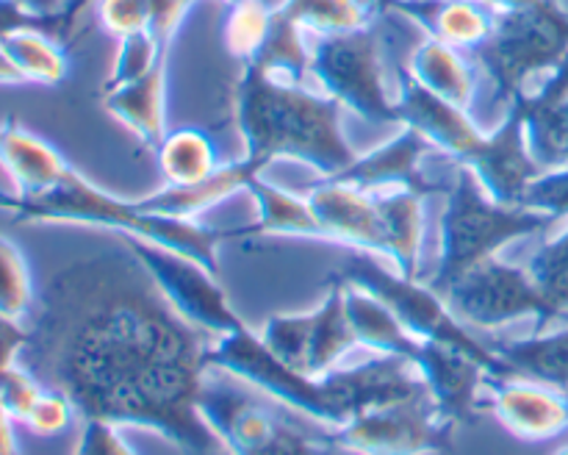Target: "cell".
Masks as SVG:
<instances>
[{"label": "cell", "mask_w": 568, "mask_h": 455, "mask_svg": "<svg viewBox=\"0 0 568 455\" xmlns=\"http://www.w3.org/2000/svg\"><path fill=\"white\" fill-rule=\"evenodd\" d=\"M236 128L244 159L264 170L275 159H294L325 178L347 170L358 153L342 131V103L305 83L281 81L244 64L236 83Z\"/></svg>", "instance_id": "3"}, {"label": "cell", "mask_w": 568, "mask_h": 455, "mask_svg": "<svg viewBox=\"0 0 568 455\" xmlns=\"http://www.w3.org/2000/svg\"><path fill=\"white\" fill-rule=\"evenodd\" d=\"M222 455H227V453H222Z\"/></svg>", "instance_id": "52"}, {"label": "cell", "mask_w": 568, "mask_h": 455, "mask_svg": "<svg viewBox=\"0 0 568 455\" xmlns=\"http://www.w3.org/2000/svg\"><path fill=\"white\" fill-rule=\"evenodd\" d=\"M552 455H568V444H566V447H560V449H555V453Z\"/></svg>", "instance_id": "50"}, {"label": "cell", "mask_w": 568, "mask_h": 455, "mask_svg": "<svg viewBox=\"0 0 568 455\" xmlns=\"http://www.w3.org/2000/svg\"><path fill=\"white\" fill-rule=\"evenodd\" d=\"M103 109L120 120L148 150H159L166 136V61L139 81L103 89Z\"/></svg>", "instance_id": "22"}, {"label": "cell", "mask_w": 568, "mask_h": 455, "mask_svg": "<svg viewBox=\"0 0 568 455\" xmlns=\"http://www.w3.org/2000/svg\"><path fill=\"white\" fill-rule=\"evenodd\" d=\"M98 17L111 37L122 39L136 31H150L144 0H98Z\"/></svg>", "instance_id": "40"}, {"label": "cell", "mask_w": 568, "mask_h": 455, "mask_svg": "<svg viewBox=\"0 0 568 455\" xmlns=\"http://www.w3.org/2000/svg\"><path fill=\"white\" fill-rule=\"evenodd\" d=\"M305 198L320 220L325 242L347 244L372 255H386V225H383L375 192L336 181V178H325L320 186H311Z\"/></svg>", "instance_id": "16"}, {"label": "cell", "mask_w": 568, "mask_h": 455, "mask_svg": "<svg viewBox=\"0 0 568 455\" xmlns=\"http://www.w3.org/2000/svg\"><path fill=\"white\" fill-rule=\"evenodd\" d=\"M20 28H39V31H48L55 39H67L61 9L53 11V14H39V11L22 6L20 0H0V39L11 31H20Z\"/></svg>", "instance_id": "42"}, {"label": "cell", "mask_w": 568, "mask_h": 455, "mask_svg": "<svg viewBox=\"0 0 568 455\" xmlns=\"http://www.w3.org/2000/svg\"><path fill=\"white\" fill-rule=\"evenodd\" d=\"M475 59L494 83V98L510 105L530 92L532 81L568 61V11L558 0L494 11L491 37L475 50Z\"/></svg>", "instance_id": "6"}, {"label": "cell", "mask_w": 568, "mask_h": 455, "mask_svg": "<svg viewBox=\"0 0 568 455\" xmlns=\"http://www.w3.org/2000/svg\"><path fill=\"white\" fill-rule=\"evenodd\" d=\"M0 455H20L14 438V419H11V414L6 411L3 400H0Z\"/></svg>", "instance_id": "45"}, {"label": "cell", "mask_w": 568, "mask_h": 455, "mask_svg": "<svg viewBox=\"0 0 568 455\" xmlns=\"http://www.w3.org/2000/svg\"><path fill=\"white\" fill-rule=\"evenodd\" d=\"M525 109L527 148L541 170L568 166V61L530 94L516 98Z\"/></svg>", "instance_id": "19"}, {"label": "cell", "mask_w": 568, "mask_h": 455, "mask_svg": "<svg viewBox=\"0 0 568 455\" xmlns=\"http://www.w3.org/2000/svg\"><path fill=\"white\" fill-rule=\"evenodd\" d=\"M281 9L303 31L327 37V33L358 31L369 26L372 0H286Z\"/></svg>", "instance_id": "32"}, {"label": "cell", "mask_w": 568, "mask_h": 455, "mask_svg": "<svg viewBox=\"0 0 568 455\" xmlns=\"http://www.w3.org/2000/svg\"><path fill=\"white\" fill-rule=\"evenodd\" d=\"M258 166L250 164L247 159H239L233 164H222L220 170L203 183L194 186H164L161 192L148 194V198L136 200L144 211L150 214L178 216V220H194V214H203L211 205L222 203L231 194L242 192L253 175H258Z\"/></svg>", "instance_id": "23"}, {"label": "cell", "mask_w": 568, "mask_h": 455, "mask_svg": "<svg viewBox=\"0 0 568 455\" xmlns=\"http://www.w3.org/2000/svg\"><path fill=\"white\" fill-rule=\"evenodd\" d=\"M244 192L258 205V220L247 225V236H264V233H281V236H303V239H325L320 220L311 209L308 198L297 192L277 189L275 183L253 175L244 186Z\"/></svg>", "instance_id": "27"}, {"label": "cell", "mask_w": 568, "mask_h": 455, "mask_svg": "<svg viewBox=\"0 0 568 455\" xmlns=\"http://www.w3.org/2000/svg\"><path fill=\"white\" fill-rule=\"evenodd\" d=\"M81 433H78L75 453L72 455H139L125 436L120 433V425H111L103 419H81Z\"/></svg>", "instance_id": "41"}, {"label": "cell", "mask_w": 568, "mask_h": 455, "mask_svg": "<svg viewBox=\"0 0 568 455\" xmlns=\"http://www.w3.org/2000/svg\"><path fill=\"white\" fill-rule=\"evenodd\" d=\"M466 166L475 172V178L491 200L503 205L521 203L530 181L541 175L544 170L527 148L525 109H521L519 100L508 105V117L499 122L497 131L488 133L480 153Z\"/></svg>", "instance_id": "14"}, {"label": "cell", "mask_w": 568, "mask_h": 455, "mask_svg": "<svg viewBox=\"0 0 568 455\" xmlns=\"http://www.w3.org/2000/svg\"><path fill=\"white\" fill-rule=\"evenodd\" d=\"M333 281L353 283V286L366 289L375 294L377 300L394 311L399 322L408 327L414 336L425 338V342L449 344V347L460 350V353L471 355L480 361L494 377H508L510 370L505 361L499 358L497 350L488 342H483L438 294L430 283H422L416 277H405L399 272H388L381 261L366 250H353L344 259V264L333 272Z\"/></svg>", "instance_id": "7"}, {"label": "cell", "mask_w": 568, "mask_h": 455, "mask_svg": "<svg viewBox=\"0 0 568 455\" xmlns=\"http://www.w3.org/2000/svg\"><path fill=\"white\" fill-rule=\"evenodd\" d=\"M408 75L416 78L425 89H430L438 98L449 103L469 109L475 100L477 75L469 61L458 53V48L442 42V39L427 37L414 48L408 59Z\"/></svg>", "instance_id": "25"}, {"label": "cell", "mask_w": 568, "mask_h": 455, "mask_svg": "<svg viewBox=\"0 0 568 455\" xmlns=\"http://www.w3.org/2000/svg\"><path fill=\"white\" fill-rule=\"evenodd\" d=\"M521 209L541 211L552 220H568V166L560 170H544L541 175L532 178L521 198Z\"/></svg>", "instance_id": "38"}, {"label": "cell", "mask_w": 568, "mask_h": 455, "mask_svg": "<svg viewBox=\"0 0 568 455\" xmlns=\"http://www.w3.org/2000/svg\"><path fill=\"white\" fill-rule=\"evenodd\" d=\"M486 405L521 442H549L568 427V394L521 375L491 377Z\"/></svg>", "instance_id": "13"}, {"label": "cell", "mask_w": 568, "mask_h": 455, "mask_svg": "<svg viewBox=\"0 0 568 455\" xmlns=\"http://www.w3.org/2000/svg\"><path fill=\"white\" fill-rule=\"evenodd\" d=\"M14 83H26V78H22V72L17 70L14 61L9 59V53L0 44V87H14Z\"/></svg>", "instance_id": "46"}, {"label": "cell", "mask_w": 568, "mask_h": 455, "mask_svg": "<svg viewBox=\"0 0 568 455\" xmlns=\"http://www.w3.org/2000/svg\"><path fill=\"white\" fill-rule=\"evenodd\" d=\"M491 347L505 361L510 375L530 377L568 394V325L532 336L503 338Z\"/></svg>", "instance_id": "24"}, {"label": "cell", "mask_w": 568, "mask_h": 455, "mask_svg": "<svg viewBox=\"0 0 568 455\" xmlns=\"http://www.w3.org/2000/svg\"><path fill=\"white\" fill-rule=\"evenodd\" d=\"M125 242L131 244L133 253L142 259V264L148 266L150 275H153L155 283L161 286V292L166 294V300H170L192 325H197L200 331L211 333V336H225V333L244 325V320L236 314L231 300H227L225 286L220 283V275L205 270V266L197 264L194 259L172 253V250L159 247V244L142 242V239L133 236H125Z\"/></svg>", "instance_id": "12"}, {"label": "cell", "mask_w": 568, "mask_h": 455, "mask_svg": "<svg viewBox=\"0 0 568 455\" xmlns=\"http://www.w3.org/2000/svg\"><path fill=\"white\" fill-rule=\"evenodd\" d=\"M28 336L31 333H28L26 322H11L6 316H0V372H6L22 358Z\"/></svg>", "instance_id": "44"}, {"label": "cell", "mask_w": 568, "mask_h": 455, "mask_svg": "<svg viewBox=\"0 0 568 455\" xmlns=\"http://www.w3.org/2000/svg\"><path fill=\"white\" fill-rule=\"evenodd\" d=\"M9 59L14 61L17 70L22 72L26 83H44V87H55L70 72V61H67L64 48L59 39L50 37L48 31L39 28H20L0 39Z\"/></svg>", "instance_id": "31"}, {"label": "cell", "mask_w": 568, "mask_h": 455, "mask_svg": "<svg viewBox=\"0 0 568 455\" xmlns=\"http://www.w3.org/2000/svg\"><path fill=\"white\" fill-rule=\"evenodd\" d=\"M453 433L430 392H419L364 411L327 431V438L344 455H444L453 449Z\"/></svg>", "instance_id": "10"}, {"label": "cell", "mask_w": 568, "mask_h": 455, "mask_svg": "<svg viewBox=\"0 0 568 455\" xmlns=\"http://www.w3.org/2000/svg\"><path fill=\"white\" fill-rule=\"evenodd\" d=\"M381 9H392L414 20L427 37L442 39L453 48L477 50L494 28V9H483L480 0H372Z\"/></svg>", "instance_id": "20"}, {"label": "cell", "mask_w": 568, "mask_h": 455, "mask_svg": "<svg viewBox=\"0 0 568 455\" xmlns=\"http://www.w3.org/2000/svg\"><path fill=\"white\" fill-rule=\"evenodd\" d=\"M11 216H14V222H67V225L109 228L122 236L142 239V242L159 244L172 253L194 259L214 275H220L216 247L227 239L247 236V225L209 228L197 225L194 220L150 214L136 200L105 192L72 166L48 192L37 194V198H17Z\"/></svg>", "instance_id": "4"}, {"label": "cell", "mask_w": 568, "mask_h": 455, "mask_svg": "<svg viewBox=\"0 0 568 455\" xmlns=\"http://www.w3.org/2000/svg\"><path fill=\"white\" fill-rule=\"evenodd\" d=\"M272 11L264 0H239L231 3L225 20V48L231 55L242 59L244 64L255 59V53L264 44L272 26Z\"/></svg>", "instance_id": "35"}, {"label": "cell", "mask_w": 568, "mask_h": 455, "mask_svg": "<svg viewBox=\"0 0 568 455\" xmlns=\"http://www.w3.org/2000/svg\"><path fill=\"white\" fill-rule=\"evenodd\" d=\"M375 194L386 225V259L394 261L399 275L416 277L425 236V198L408 189H383Z\"/></svg>", "instance_id": "26"}, {"label": "cell", "mask_w": 568, "mask_h": 455, "mask_svg": "<svg viewBox=\"0 0 568 455\" xmlns=\"http://www.w3.org/2000/svg\"><path fill=\"white\" fill-rule=\"evenodd\" d=\"M353 347H358V338H355L347 305H344V286L338 281H331L327 297L311 311V353L305 375L322 377L338 370V361Z\"/></svg>", "instance_id": "28"}, {"label": "cell", "mask_w": 568, "mask_h": 455, "mask_svg": "<svg viewBox=\"0 0 568 455\" xmlns=\"http://www.w3.org/2000/svg\"><path fill=\"white\" fill-rule=\"evenodd\" d=\"M261 342L272 355L292 370L305 372L311 353V311L303 314H275L258 331Z\"/></svg>", "instance_id": "36"}, {"label": "cell", "mask_w": 568, "mask_h": 455, "mask_svg": "<svg viewBox=\"0 0 568 455\" xmlns=\"http://www.w3.org/2000/svg\"><path fill=\"white\" fill-rule=\"evenodd\" d=\"M28 333L20 361L81 419L144 427L183 455L225 453L197 408L216 336L166 300L125 236L64 266Z\"/></svg>", "instance_id": "1"}, {"label": "cell", "mask_w": 568, "mask_h": 455, "mask_svg": "<svg viewBox=\"0 0 568 455\" xmlns=\"http://www.w3.org/2000/svg\"><path fill=\"white\" fill-rule=\"evenodd\" d=\"M209 366L258 388L277 405L303 414L325 431L347 425L375 405L427 392L416 366L397 355H372L355 366L311 377L272 355L247 322L211 342Z\"/></svg>", "instance_id": "2"}, {"label": "cell", "mask_w": 568, "mask_h": 455, "mask_svg": "<svg viewBox=\"0 0 568 455\" xmlns=\"http://www.w3.org/2000/svg\"><path fill=\"white\" fill-rule=\"evenodd\" d=\"M525 266L547 297L552 314L558 320L568 316V225L547 239Z\"/></svg>", "instance_id": "33"}, {"label": "cell", "mask_w": 568, "mask_h": 455, "mask_svg": "<svg viewBox=\"0 0 568 455\" xmlns=\"http://www.w3.org/2000/svg\"><path fill=\"white\" fill-rule=\"evenodd\" d=\"M75 416L78 411L67 394H61L59 388L44 386V392L39 394L33 408L28 411V416L22 419V425L31 433H37V436H59V433H64L67 427L72 425Z\"/></svg>", "instance_id": "39"}, {"label": "cell", "mask_w": 568, "mask_h": 455, "mask_svg": "<svg viewBox=\"0 0 568 455\" xmlns=\"http://www.w3.org/2000/svg\"><path fill=\"white\" fill-rule=\"evenodd\" d=\"M558 225V220L541 211L503 205L486 194L469 166L460 164L455 183L447 192L442 214V242H438V266L430 283L438 294L447 292L458 277L497 259L503 247L525 236H538Z\"/></svg>", "instance_id": "5"}, {"label": "cell", "mask_w": 568, "mask_h": 455, "mask_svg": "<svg viewBox=\"0 0 568 455\" xmlns=\"http://www.w3.org/2000/svg\"><path fill=\"white\" fill-rule=\"evenodd\" d=\"M444 300L466 325L480 327V331H499L527 316L541 325L558 320L538 283L532 281L530 270L503 261L499 255L458 277L444 292Z\"/></svg>", "instance_id": "11"}, {"label": "cell", "mask_w": 568, "mask_h": 455, "mask_svg": "<svg viewBox=\"0 0 568 455\" xmlns=\"http://www.w3.org/2000/svg\"><path fill=\"white\" fill-rule=\"evenodd\" d=\"M192 3L194 0H144L150 17V31H153V37L159 39L164 48L172 44V37H175L178 26H181V20L186 17Z\"/></svg>", "instance_id": "43"}, {"label": "cell", "mask_w": 568, "mask_h": 455, "mask_svg": "<svg viewBox=\"0 0 568 455\" xmlns=\"http://www.w3.org/2000/svg\"><path fill=\"white\" fill-rule=\"evenodd\" d=\"M227 3H239V0H227Z\"/></svg>", "instance_id": "51"}, {"label": "cell", "mask_w": 568, "mask_h": 455, "mask_svg": "<svg viewBox=\"0 0 568 455\" xmlns=\"http://www.w3.org/2000/svg\"><path fill=\"white\" fill-rule=\"evenodd\" d=\"M155 161H159L166 186H194L222 166L214 142L200 128L166 131L159 150H155Z\"/></svg>", "instance_id": "29"}, {"label": "cell", "mask_w": 568, "mask_h": 455, "mask_svg": "<svg viewBox=\"0 0 568 455\" xmlns=\"http://www.w3.org/2000/svg\"><path fill=\"white\" fill-rule=\"evenodd\" d=\"M22 6H28L31 11H39V14H53L59 11V0H20Z\"/></svg>", "instance_id": "48"}, {"label": "cell", "mask_w": 568, "mask_h": 455, "mask_svg": "<svg viewBox=\"0 0 568 455\" xmlns=\"http://www.w3.org/2000/svg\"><path fill=\"white\" fill-rule=\"evenodd\" d=\"M247 64L281 81L305 83V78L311 75V48L303 37V28L286 11L275 9L264 44Z\"/></svg>", "instance_id": "30"}, {"label": "cell", "mask_w": 568, "mask_h": 455, "mask_svg": "<svg viewBox=\"0 0 568 455\" xmlns=\"http://www.w3.org/2000/svg\"><path fill=\"white\" fill-rule=\"evenodd\" d=\"M480 3H486L488 9L494 11H508V9H527V6H536L541 3V0H480Z\"/></svg>", "instance_id": "47"}, {"label": "cell", "mask_w": 568, "mask_h": 455, "mask_svg": "<svg viewBox=\"0 0 568 455\" xmlns=\"http://www.w3.org/2000/svg\"><path fill=\"white\" fill-rule=\"evenodd\" d=\"M433 148L419 131L405 125L403 131L386 144L375 148L372 153L358 155L347 170L336 175V181L353 183V186L366 189V192H383V189H408V192L422 194H436L449 189H442L438 183H430L422 172V159H425Z\"/></svg>", "instance_id": "18"}, {"label": "cell", "mask_w": 568, "mask_h": 455, "mask_svg": "<svg viewBox=\"0 0 568 455\" xmlns=\"http://www.w3.org/2000/svg\"><path fill=\"white\" fill-rule=\"evenodd\" d=\"M14 205H17V194L14 192H3V189H0V211L11 214V211H14Z\"/></svg>", "instance_id": "49"}, {"label": "cell", "mask_w": 568, "mask_h": 455, "mask_svg": "<svg viewBox=\"0 0 568 455\" xmlns=\"http://www.w3.org/2000/svg\"><path fill=\"white\" fill-rule=\"evenodd\" d=\"M311 75L325 92L369 122H399L397 100L386 89L383 37L375 26L327 33L311 48Z\"/></svg>", "instance_id": "9"}, {"label": "cell", "mask_w": 568, "mask_h": 455, "mask_svg": "<svg viewBox=\"0 0 568 455\" xmlns=\"http://www.w3.org/2000/svg\"><path fill=\"white\" fill-rule=\"evenodd\" d=\"M416 372L425 381L427 392L436 400L438 411L458 425H471L486 405V388L491 372L471 355L449 347V344L425 342L414 361Z\"/></svg>", "instance_id": "15"}, {"label": "cell", "mask_w": 568, "mask_h": 455, "mask_svg": "<svg viewBox=\"0 0 568 455\" xmlns=\"http://www.w3.org/2000/svg\"><path fill=\"white\" fill-rule=\"evenodd\" d=\"M166 55H170V48H164V44L153 37V31H136L131 33V37H122L114 67H111V75L105 78L103 89L125 87V83L139 81V78L148 75L155 64L166 61Z\"/></svg>", "instance_id": "37"}, {"label": "cell", "mask_w": 568, "mask_h": 455, "mask_svg": "<svg viewBox=\"0 0 568 455\" xmlns=\"http://www.w3.org/2000/svg\"><path fill=\"white\" fill-rule=\"evenodd\" d=\"M0 166L9 172L17 198H37L48 192L70 170L53 144L14 120L0 125Z\"/></svg>", "instance_id": "21"}, {"label": "cell", "mask_w": 568, "mask_h": 455, "mask_svg": "<svg viewBox=\"0 0 568 455\" xmlns=\"http://www.w3.org/2000/svg\"><path fill=\"white\" fill-rule=\"evenodd\" d=\"M200 416L227 455H344L327 438L266 403L258 388L214 377L200 392Z\"/></svg>", "instance_id": "8"}, {"label": "cell", "mask_w": 568, "mask_h": 455, "mask_svg": "<svg viewBox=\"0 0 568 455\" xmlns=\"http://www.w3.org/2000/svg\"><path fill=\"white\" fill-rule=\"evenodd\" d=\"M399 122L419 131L436 150H444L447 155L458 159L460 164H469L480 148L486 144L488 133L477 128V122L469 117V109L449 103L438 98L430 89L422 87L416 78L403 72V89H399Z\"/></svg>", "instance_id": "17"}, {"label": "cell", "mask_w": 568, "mask_h": 455, "mask_svg": "<svg viewBox=\"0 0 568 455\" xmlns=\"http://www.w3.org/2000/svg\"><path fill=\"white\" fill-rule=\"evenodd\" d=\"M33 281L22 250L0 233V316L26 322L33 309Z\"/></svg>", "instance_id": "34"}]
</instances>
